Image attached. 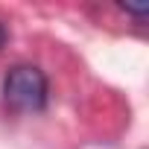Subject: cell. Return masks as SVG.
Returning <instances> with one entry per match:
<instances>
[{
	"label": "cell",
	"mask_w": 149,
	"mask_h": 149,
	"mask_svg": "<svg viewBox=\"0 0 149 149\" xmlns=\"http://www.w3.org/2000/svg\"><path fill=\"white\" fill-rule=\"evenodd\" d=\"M3 100L15 111H41L47 105V76L35 64H15L3 79Z\"/></svg>",
	"instance_id": "cell-1"
},
{
	"label": "cell",
	"mask_w": 149,
	"mask_h": 149,
	"mask_svg": "<svg viewBox=\"0 0 149 149\" xmlns=\"http://www.w3.org/2000/svg\"><path fill=\"white\" fill-rule=\"evenodd\" d=\"M120 9L129 12V15H137V18L149 15V3H120Z\"/></svg>",
	"instance_id": "cell-2"
},
{
	"label": "cell",
	"mask_w": 149,
	"mask_h": 149,
	"mask_svg": "<svg viewBox=\"0 0 149 149\" xmlns=\"http://www.w3.org/2000/svg\"><path fill=\"white\" fill-rule=\"evenodd\" d=\"M3 44H6V26L0 24V50H3Z\"/></svg>",
	"instance_id": "cell-3"
}]
</instances>
